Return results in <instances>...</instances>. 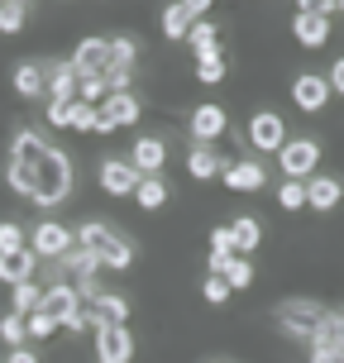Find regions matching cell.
Returning a JSON list of instances; mask_svg holds the SVG:
<instances>
[{
  "instance_id": "obj_1",
  "label": "cell",
  "mask_w": 344,
  "mask_h": 363,
  "mask_svg": "<svg viewBox=\"0 0 344 363\" xmlns=\"http://www.w3.org/2000/svg\"><path fill=\"white\" fill-rule=\"evenodd\" d=\"M67 191H72V163H67V158L48 144L34 158V201L53 211V206H62V201H67Z\"/></svg>"
},
{
  "instance_id": "obj_2",
  "label": "cell",
  "mask_w": 344,
  "mask_h": 363,
  "mask_svg": "<svg viewBox=\"0 0 344 363\" xmlns=\"http://www.w3.org/2000/svg\"><path fill=\"white\" fill-rule=\"evenodd\" d=\"M77 249L96 254V258H101V268H110V272H125L129 263H134V244H129L125 235L106 230L101 220H87V225L77 230Z\"/></svg>"
},
{
  "instance_id": "obj_3",
  "label": "cell",
  "mask_w": 344,
  "mask_h": 363,
  "mask_svg": "<svg viewBox=\"0 0 344 363\" xmlns=\"http://www.w3.org/2000/svg\"><path fill=\"white\" fill-rule=\"evenodd\" d=\"M272 320L287 330V335H296V340H316L321 330H326V320H330V311L321 306V301H306V296H287L282 306L272 311Z\"/></svg>"
},
{
  "instance_id": "obj_4",
  "label": "cell",
  "mask_w": 344,
  "mask_h": 363,
  "mask_svg": "<svg viewBox=\"0 0 344 363\" xmlns=\"http://www.w3.org/2000/svg\"><path fill=\"white\" fill-rule=\"evenodd\" d=\"M277 167L287 182H311L321 167V144L316 139H287V148L277 153Z\"/></svg>"
},
{
  "instance_id": "obj_5",
  "label": "cell",
  "mask_w": 344,
  "mask_h": 363,
  "mask_svg": "<svg viewBox=\"0 0 344 363\" xmlns=\"http://www.w3.org/2000/svg\"><path fill=\"white\" fill-rule=\"evenodd\" d=\"M225 129H230L225 106H196L187 115V134L196 139V148H216V139H225Z\"/></svg>"
},
{
  "instance_id": "obj_6",
  "label": "cell",
  "mask_w": 344,
  "mask_h": 363,
  "mask_svg": "<svg viewBox=\"0 0 344 363\" xmlns=\"http://www.w3.org/2000/svg\"><path fill=\"white\" fill-rule=\"evenodd\" d=\"M292 34H296V43H301V48H326L330 15H321L311 0H301V5H296V15H292Z\"/></svg>"
},
{
  "instance_id": "obj_7",
  "label": "cell",
  "mask_w": 344,
  "mask_h": 363,
  "mask_svg": "<svg viewBox=\"0 0 344 363\" xmlns=\"http://www.w3.org/2000/svg\"><path fill=\"white\" fill-rule=\"evenodd\" d=\"M249 148H258V153H282V148H287V125H282V115L258 110L254 120H249Z\"/></svg>"
},
{
  "instance_id": "obj_8",
  "label": "cell",
  "mask_w": 344,
  "mask_h": 363,
  "mask_svg": "<svg viewBox=\"0 0 344 363\" xmlns=\"http://www.w3.org/2000/svg\"><path fill=\"white\" fill-rule=\"evenodd\" d=\"M29 249H34V258H67L72 254V230L57 225V220H43L29 235Z\"/></svg>"
},
{
  "instance_id": "obj_9",
  "label": "cell",
  "mask_w": 344,
  "mask_h": 363,
  "mask_svg": "<svg viewBox=\"0 0 344 363\" xmlns=\"http://www.w3.org/2000/svg\"><path fill=\"white\" fill-rule=\"evenodd\" d=\"M330 77L321 72H301L296 82H292V101H296V110H306V115H321V110L330 106Z\"/></svg>"
},
{
  "instance_id": "obj_10",
  "label": "cell",
  "mask_w": 344,
  "mask_h": 363,
  "mask_svg": "<svg viewBox=\"0 0 344 363\" xmlns=\"http://www.w3.org/2000/svg\"><path fill=\"white\" fill-rule=\"evenodd\" d=\"M201 19H206V0H177V5H167L163 10V38L182 43Z\"/></svg>"
},
{
  "instance_id": "obj_11",
  "label": "cell",
  "mask_w": 344,
  "mask_h": 363,
  "mask_svg": "<svg viewBox=\"0 0 344 363\" xmlns=\"http://www.w3.org/2000/svg\"><path fill=\"white\" fill-rule=\"evenodd\" d=\"M91 340H96V359L101 363H129L134 359V335L125 325H101Z\"/></svg>"
},
{
  "instance_id": "obj_12",
  "label": "cell",
  "mask_w": 344,
  "mask_h": 363,
  "mask_svg": "<svg viewBox=\"0 0 344 363\" xmlns=\"http://www.w3.org/2000/svg\"><path fill=\"white\" fill-rule=\"evenodd\" d=\"M139 182L144 177L134 172L129 158H106V163H101V191H106V196H134Z\"/></svg>"
},
{
  "instance_id": "obj_13",
  "label": "cell",
  "mask_w": 344,
  "mask_h": 363,
  "mask_svg": "<svg viewBox=\"0 0 344 363\" xmlns=\"http://www.w3.org/2000/svg\"><path fill=\"white\" fill-rule=\"evenodd\" d=\"M129 163H134L139 177H158L163 163H167V144L158 134H144V139H134V148H129Z\"/></svg>"
},
{
  "instance_id": "obj_14",
  "label": "cell",
  "mask_w": 344,
  "mask_h": 363,
  "mask_svg": "<svg viewBox=\"0 0 344 363\" xmlns=\"http://www.w3.org/2000/svg\"><path fill=\"white\" fill-rule=\"evenodd\" d=\"M129 125H139V101H134V91H125V96H106V106H101V129H96V134L129 129Z\"/></svg>"
},
{
  "instance_id": "obj_15",
  "label": "cell",
  "mask_w": 344,
  "mask_h": 363,
  "mask_svg": "<svg viewBox=\"0 0 344 363\" xmlns=\"http://www.w3.org/2000/svg\"><path fill=\"white\" fill-rule=\"evenodd\" d=\"M72 67L77 77H106L110 67V38H82L72 53Z\"/></svg>"
},
{
  "instance_id": "obj_16",
  "label": "cell",
  "mask_w": 344,
  "mask_h": 363,
  "mask_svg": "<svg viewBox=\"0 0 344 363\" xmlns=\"http://www.w3.org/2000/svg\"><path fill=\"white\" fill-rule=\"evenodd\" d=\"M225 186L230 191H239V196H249V191H258L263 182H268V167L263 163H254V158H244V163H225Z\"/></svg>"
},
{
  "instance_id": "obj_17",
  "label": "cell",
  "mask_w": 344,
  "mask_h": 363,
  "mask_svg": "<svg viewBox=\"0 0 344 363\" xmlns=\"http://www.w3.org/2000/svg\"><path fill=\"white\" fill-rule=\"evenodd\" d=\"M340 201H344V182L340 177L321 172V177L306 182V206H311V211H335Z\"/></svg>"
},
{
  "instance_id": "obj_18",
  "label": "cell",
  "mask_w": 344,
  "mask_h": 363,
  "mask_svg": "<svg viewBox=\"0 0 344 363\" xmlns=\"http://www.w3.org/2000/svg\"><path fill=\"white\" fill-rule=\"evenodd\" d=\"M15 91L24 96V101H38V96H48V72H43V62H34V57L15 62Z\"/></svg>"
},
{
  "instance_id": "obj_19",
  "label": "cell",
  "mask_w": 344,
  "mask_h": 363,
  "mask_svg": "<svg viewBox=\"0 0 344 363\" xmlns=\"http://www.w3.org/2000/svg\"><path fill=\"white\" fill-rule=\"evenodd\" d=\"M43 72H48V101H77V67L72 62H43Z\"/></svg>"
},
{
  "instance_id": "obj_20",
  "label": "cell",
  "mask_w": 344,
  "mask_h": 363,
  "mask_svg": "<svg viewBox=\"0 0 344 363\" xmlns=\"http://www.w3.org/2000/svg\"><path fill=\"white\" fill-rule=\"evenodd\" d=\"M91 315H96V325H125V320H129V301H125V296H115V291H96Z\"/></svg>"
},
{
  "instance_id": "obj_21",
  "label": "cell",
  "mask_w": 344,
  "mask_h": 363,
  "mask_svg": "<svg viewBox=\"0 0 344 363\" xmlns=\"http://www.w3.org/2000/svg\"><path fill=\"white\" fill-rule=\"evenodd\" d=\"M230 235H235V254H254L258 244H263V220L258 216H235L230 220Z\"/></svg>"
},
{
  "instance_id": "obj_22",
  "label": "cell",
  "mask_w": 344,
  "mask_h": 363,
  "mask_svg": "<svg viewBox=\"0 0 344 363\" xmlns=\"http://www.w3.org/2000/svg\"><path fill=\"white\" fill-rule=\"evenodd\" d=\"M34 249H24V254H5L0 258V282L5 287H19V282H34Z\"/></svg>"
},
{
  "instance_id": "obj_23",
  "label": "cell",
  "mask_w": 344,
  "mask_h": 363,
  "mask_svg": "<svg viewBox=\"0 0 344 363\" xmlns=\"http://www.w3.org/2000/svg\"><path fill=\"white\" fill-rule=\"evenodd\" d=\"M187 172L196 182H211V177L225 172V158H220L216 148H192V153H187Z\"/></svg>"
},
{
  "instance_id": "obj_24",
  "label": "cell",
  "mask_w": 344,
  "mask_h": 363,
  "mask_svg": "<svg viewBox=\"0 0 344 363\" xmlns=\"http://www.w3.org/2000/svg\"><path fill=\"white\" fill-rule=\"evenodd\" d=\"M10 291H15V315H24V320H29L34 311H43V296H48L38 282H19V287H10Z\"/></svg>"
},
{
  "instance_id": "obj_25",
  "label": "cell",
  "mask_w": 344,
  "mask_h": 363,
  "mask_svg": "<svg viewBox=\"0 0 344 363\" xmlns=\"http://www.w3.org/2000/svg\"><path fill=\"white\" fill-rule=\"evenodd\" d=\"M5 177H10V186H15L19 196L34 201V163H24V158H10V163H5Z\"/></svg>"
},
{
  "instance_id": "obj_26",
  "label": "cell",
  "mask_w": 344,
  "mask_h": 363,
  "mask_svg": "<svg viewBox=\"0 0 344 363\" xmlns=\"http://www.w3.org/2000/svg\"><path fill=\"white\" fill-rule=\"evenodd\" d=\"M187 43H192V53H196V57H206V53H216V48H220V29L211 24V19H201L196 29L187 34Z\"/></svg>"
},
{
  "instance_id": "obj_27",
  "label": "cell",
  "mask_w": 344,
  "mask_h": 363,
  "mask_svg": "<svg viewBox=\"0 0 344 363\" xmlns=\"http://www.w3.org/2000/svg\"><path fill=\"white\" fill-rule=\"evenodd\" d=\"M134 201H139L144 211H158V206H167V182H163V177H144V182H139V191H134Z\"/></svg>"
},
{
  "instance_id": "obj_28",
  "label": "cell",
  "mask_w": 344,
  "mask_h": 363,
  "mask_svg": "<svg viewBox=\"0 0 344 363\" xmlns=\"http://www.w3.org/2000/svg\"><path fill=\"white\" fill-rule=\"evenodd\" d=\"M24 249H29L24 225H15V220H0V258H5V254H24Z\"/></svg>"
},
{
  "instance_id": "obj_29",
  "label": "cell",
  "mask_w": 344,
  "mask_h": 363,
  "mask_svg": "<svg viewBox=\"0 0 344 363\" xmlns=\"http://www.w3.org/2000/svg\"><path fill=\"white\" fill-rule=\"evenodd\" d=\"M0 340H5L10 349H24V340H29V325H24V315L5 311V315H0Z\"/></svg>"
},
{
  "instance_id": "obj_30",
  "label": "cell",
  "mask_w": 344,
  "mask_h": 363,
  "mask_svg": "<svg viewBox=\"0 0 344 363\" xmlns=\"http://www.w3.org/2000/svg\"><path fill=\"white\" fill-rule=\"evenodd\" d=\"M196 77L206 82V86H216V82H225V48H216V53L196 57Z\"/></svg>"
},
{
  "instance_id": "obj_31",
  "label": "cell",
  "mask_w": 344,
  "mask_h": 363,
  "mask_svg": "<svg viewBox=\"0 0 344 363\" xmlns=\"http://www.w3.org/2000/svg\"><path fill=\"white\" fill-rule=\"evenodd\" d=\"M321 345H335V349H344V311H330V320H326V330L311 340V349H321Z\"/></svg>"
},
{
  "instance_id": "obj_32",
  "label": "cell",
  "mask_w": 344,
  "mask_h": 363,
  "mask_svg": "<svg viewBox=\"0 0 344 363\" xmlns=\"http://www.w3.org/2000/svg\"><path fill=\"white\" fill-rule=\"evenodd\" d=\"M106 96H110L106 77H82L77 82V101H87V106H106Z\"/></svg>"
},
{
  "instance_id": "obj_33",
  "label": "cell",
  "mask_w": 344,
  "mask_h": 363,
  "mask_svg": "<svg viewBox=\"0 0 344 363\" xmlns=\"http://www.w3.org/2000/svg\"><path fill=\"white\" fill-rule=\"evenodd\" d=\"M24 19H29V5H19V0L0 5V34H19V29H24Z\"/></svg>"
},
{
  "instance_id": "obj_34",
  "label": "cell",
  "mask_w": 344,
  "mask_h": 363,
  "mask_svg": "<svg viewBox=\"0 0 344 363\" xmlns=\"http://www.w3.org/2000/svg\"><path fill=\"white\" fill-rule=\"evenodd\" d=\"M134 57H139V43L134 38H110V67H134Z\"/></svg>"
},
{
  "instance_id": "obj_35",
  "label": "cell",
  "mask_w": 344,
  "mask_h": 363,
  "mask_svg": "<svg viewBox=\"0 0 344 363\" xmlns=\"http://www.w3.org/2000/svg\"><path fill=\"white\" fill-rule=\"evenodd\" d=\"M277 206L282 211H301L306 206V182H282L277 186Z\"/></svg>"
},
{
  "instance_id": "obj_36",
  "label": "cell",
  "mask_w": 344,
  "mask_h": 363,
  "mask_svg": "<svg viewBox=\"0 0 344 363\" xmlns=\"http://www.w3.org/2000/svg\"><path fill=\"white\" fill-rule=\"evenodd\" d=\"M77 134H96L101 129V106H87V101H77V120H72Z\"/></svg>"
},
{
  "instance_id": "obj_37",
  "label": "cell",
  "mask_w": 344,
  "mask_h": 363,
  "mask_svg": "<svg viewBox=\"0 0 344 363\" xmlns=\"http://www.w3.org/2000/svg\"><path fill=\"white\" fill-rule=\"evenodd\" d=\"M77 120V101H48V125L53 129H72Z\"/></svg>"
},
{
  "instance_id": "obj_38",
  "label": "cell",
  "mask_w": 344,
  "mask_h": 363,
  "mask_svg": "<svg viewBox=\"0 0 344 363\" xmlns=\"http://www.w3.org/2000/svg\"><path fill=\"white\" fill-rule=\"evenodd\" d=\"M201 296H206L211 306H225V301L235 296V287H230L225 277H206V282H201Z\"/></svg>"
},
{
  "instance_id": "obj_39",
  "label": "cell",
  "mask_w": 344,
  "mask_h": 363,
  "mask_svg": "<svg viewBox=\"0 0 344 363\" xmlns=\"http://www.w3.org/2000/svg\"><path fill=\"white\" fill-rule=\"evenodd\" d=\"M225 282H230L235 291H244L249 282H254V263H249V258H235V263H230V272H225Z\"/></svg>"
},
{
  "instance_id": "obj_40",
  "label": "cell",
  "mask_w": 344,
  "mask_h": 363,
  "mask_svg": "<svg viewBox=\"0 0 344 363\" xmlns=\"http://www.w3.org/2000/svg\"><path fill=\"white\" fill-rule=\"evenodd\" d=\"M24 325H29V340H48V335H57V320L48 315V311H34Z\"/></svg>"
},
{
  "instance_id": "obj_41",
  "label": "cell",
  "mask_w": 344,
  "mask_h": 363,
  "mask_svg": "<svg viewBox=\"0 0 344 363\" xmlns=\"http://www.w3.org/2000/svg\"><path fill=\"white\" fill-rule=\"evenodd\" d=\"M211 254L239 258V254H235V235H230V225H216V230H211Z\"/></svg>"
},
{
  "instance_id": "obj_42",
  "label": "cell",
  "mask_w": 344,
  "mask_h": 363,
  "mask_svg": "<svg viewBox=\"0 0 344 363\" xmlns=\"http://www.w3.org/2000/svg\"><path fill=\"white\" fill-rule=\"evenodd\" d=\"M129 82H134V67H106V86H110V96H125Z\"/></svg>"
},
{
  "instance_id": "obj_43",
  "label": "cell",
  "mask_w": 344,
  "mask_h": 363,
  "mask_svg": "<svg viewBox=\"0 0 344 363\" xmlns=\"http://www.w3.org/2000/svg\"><path fill=\"white\" fill-rule=\"evenodd\" d=\"M311 363H344V349L321 345V349H311Z\"/></svg>"
},
{
  "instance_id": "obj_44",
  "label": "cell",
  "mask_w": 344,
  "mask_h": 363,
  "mask_svg": "<svg viewBox=\"0 0 344 363\" xmlns=\"http://www.w3.org/2000/svg\"><path fill=\"white\" fill-rule=\"evenodd\" d=\"M330 91H340V96H344V57H335V62H330Z\"/></svg>"
},
{
  "instance_id": "obj_45",
  "label": "cell",
  "mask_w": 344,
  "mask_h": 363,
  "mask_svg": "<svg viewBox=\"0 0 344 363\" xmlns=\"http://www.w3.org/2000/svg\"><path fill=\"white\" fill-rule=\"evenodd\" d=\"M5 363H38V354H34V349H10V359H5Z\"/></svg>"
},
{
  "instance_id": "obj_46",
  "label": "cell",
  "mask_w": 344,
  "mask_h": 363,
  "mask_svg": "<svg viewBox=\"0 0 344 363\" xmlns=\"http://www.w3.org/2000/svg\"><path fill=\"white\" fill-rule=\"evenodd\" d=\"M216 363H220V359H216Z\"/></svg>"
}]
</instances>
